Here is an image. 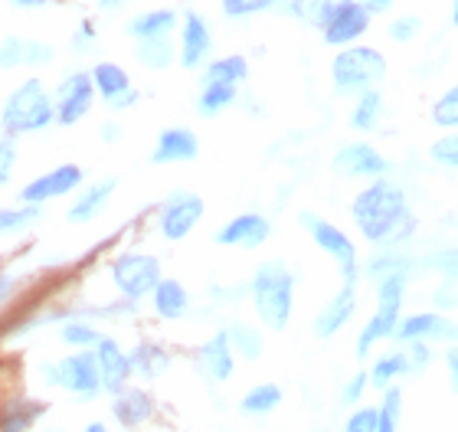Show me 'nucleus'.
<instances>
[{
    "label": "nucleus",
    "instance_id": "obj_1",
    "mask_svg": "<svg viewBox=\"0 0 458 432\" xmlns=\"http://www.w3.org/2000/svg\"><path fill=\"white\" fill-rule=\"evenodd\" d=\"M351 220L363 240L380 250H400L416 233L410 197L390 177H377L351 200Z\"/></svg>",
    "mask_w": 458,
    "mask_h": 432
},
{
    "label": "nucleus",
    "instance_id": "obj_2",
    "mask_svg": "<svg viewBox=\"0 0 458 432\" xmlns=\"http://www.w3.org/2000/svg\"><path fill=\"white\" fill-rule=\"evenodd\" d=\"M246 292L252 298V308H256L262 327L285 331L292 311H295V272L288 269L285 262L268 259L252 272Z\"/></svg>",
    "mask_w": 458,
    "mask_h": 432
},
{
    "label": "nucleus",
    "instance_id": "obj_3",
    "mask_svg": "<svg viewBox=\"0 0 458 432\" xmlns=\"http://www.w3.org/2000/svg\"><path fill=\"white\" fill-rule=\"evenodd\" d=\"M49 125H56V102L49 96V89L43 86V79L30 76L23 79L0 108V131L7 138L20 135H37L47 131Z\"/></svg>",
    "mask_w": 458,
    "mask_h": 432
},
{
    "label": "nucleus",
    "instance_id": "obj_4",
    "mask_svg": "<svg viewBox=\"0 0 458 432\" xmlns=\"http://www.w3.org/2000/svg\"><path fill=\"white\" fill-rule=\"evenodd\" d=\"M386 79V56L377 47H344L331 59V82L337 96H360Z\"/></svg>",
    "mask_w": 458,
    "mask_h": 432
},
{
    "label": "nucleus",
    "instance_id": "obj_5",
    "mask_svg": "<svg viewBox=\"0 0 458 432\" xmlns=\"http://www.w3.org/2000/svg\"><path fill=\"white\" fill-rule=\"evenodd\" d=\"M406 282H410V275H403V272L383 275L377 282V308H373V315L367 318V325L357 335V357L360 360L370 357V351L380 341L396 335V325L403 318V301H406Z\"/></svg>",
    "mask_w": 458,
    "mask_h": 432
},
{
    "label": "nucleus",
    "instance_id": "obj_6",
    "mask_svg": "<svg viewBox=\"0 0 458 432\" xmlns=\"http://www.w3.org/2000/svg\"><path fill=\"white\" fill-rule=\"evenodd\" d=\"M108 275H112V285H114V292L122 295V301L138 305V301L151 295L154 285L164 279V266L151 252L131 250V252H118V256L108 262Z\"/></svg>",
    "mask_w": 458,
    "mask_h": 432
},
{
    "label": "nucleus",
    "instance_id": "obj_7",
    "mask_svg": "<svg viewBox=\"0 0 458 432\" xmlns=\"http://www.w3.org/2000/svg\"><path fill=\"white\" fill-rule=\"evenodd\" d=\"M43 380L49 386H59V390L79 396V400H96L102 394L92 351H72V354L59 357L53 364H43Z\"/></svg>",
    "mask_w": 458,
    "mask_h": 432
},
{
    "label": "nucleus",
    "instance_id": "obj_8",
    "mask_svg": "<svg viewBox=\"0 0 458 432\" xmlns=\"http://www.w3.org/2000/svg\"><path fill=\"white\" fill-rule=\"evenodd\" d=\"M298 220H301V226H305L308 233H311V240H315L318 250L327 252V256L335 259L344 282H360V256H357V246H353V240L341 230V226L321 220V216H315V213H301Z\"/></svg>",
    "mask_w": 458,
    "mask_h": 432
},
{
    "label": "nucleus",
    "instance_id": "obj_9",
    "mask_svg": "<svg viewBox=\"0 0 458 432\" xmlns=\"http://www.w3.org/2000/svg\"><path fill=\"white\" fill-rule=\"evenodd\" d=\"M207 203L200 193L193 191H174L157 210V230L167 242H183L197 226H200Z\"/></svg>",
    "mask_w": 458,
    "mask_h": 432
},
{
    "label": "nucleus",
    "instance_id": "obj_10",
    "mask_svg": "<svg viewBox=\"0 0 458 432\" xmlns=\"http://www.w3.org/2000/svg\"><path fill=\"white\" fill-rule=\"evenodd\" d=\"M53 102H56V125L72 128V125H79L82 118H89V112L96 106V86H92V79H89L86 69L66 72L63 82L56 86Z\"/></svg>",
    "mask_w": 458,
    "mask_h": 432
},
{
    "label": "nucleus",
    "instance_id": "obj_11",
    "mask_svg": "<svg viewBox=\"0 0 458 432\" xmlns=\"http://www.w3.org/2000/svg\"><path fill=\"white\" fill-rule=\"evenodd\" d=\"M177 63L183 69H203L213 56V27L210 20L197 13V10H187L181 13V23H177Z\"/></svg>",
    "mask_w": 458,
    "mask_h": 432
},
{
    "label": "nucleus",
    "instance_id": "obj_12",
    "mask_svg": "<svg viewBox=\"0 0 458 432\" xmlns=\"http://www.w3.org/2000/svg\"><path fill=\"white\" fill-rule=\"evenodd\" d=\"M82 183H86V171L79 164H56L53 171L33 177L20 191V203H37V207H43V203L63 200L69 193H76Z\"/></svg>",
    "mask_w": 458,
    "mask_h": 432
},
{
    "label": "nucleus",
    "instance_id": "obj_13",
    "mask_svg": "<svg viewBox=\"0 0 458 432\" xmlns=\"http://www.w3.org/2000/svg\"><path fill=\"white\" fill-rule=\"evenodd\" d=\"M370 20H373V13L363 7L360 0H344L341 7L327 17L325 27H321V39L335 49L353 47V43H360V39L367 37Z\"/></svg>",
    "mask_w": 458,
    "mask_h": 432
},
{
    "label": "nucleus",
    "instance_id": "obj_14",
    "mask_svg": "<svg viewBox=\"0 0 458 432\" xmlns=\"http://www.w3.org/2000/svg\"><path fill=\"white\" fill-rule=\"evenodd\" d=\"M335 174L341 177H367V181H377V177H386L393 164L383 157L370 141H347L335 151V161H331Z\"/></svg>",
    "mask_w": 458,
    "mask_h": 432
},
{
    "label": "nucleus",
    "instance_id": "obj_15",
    "mask_svg": "<svg viewBox=\"0 0 458 432\" xmlns=\"http://www.w3.org/2000/svg\"><path fill=\"white\" fill-rule=\"evenodd\" d=\"M268 236H272V220H268L266 213L246 210L223 223L213 240L226 246V250H259V246L268 242Z\"/></svg>",
    "mask_w": 458,
    "mask_h": 432
},
{
    "label": "nucleus",
    "instance_id": "obj_16",
    "mask_svg": "<svg viewBox=\"0 0 458 432\" xmlns=\"http://www.w3.org/2000/svg\"><path fill=\"white\" fill-rule=\"evenodd\" d=\"M92 357H96V367H98V384L106 394H118L128 386L131 380V357L124 354V347L114 341V337H98V344L92 347Z\"/></svg>",
    "mask_w": 458,
    "mask_h": 432
},
{
    "label": "nucleus",
    "instance_id": "obj_17",
    "mask_svg": "<svg viewBox=\"0 0 458 432\" xmlns=\"http://www.w3.org/2000/svg\"><path fill=\"white\" fill-rule=\"evenodd\" d=\"M56 47L37 37H4L0 39V69H43L53 66Z\"/></svg>",
    "mask_w": 458,
    "mask_h": 432
},
{
    "label": "nucleus",
    "instance_id": "obj_18",
    "mask_svg": "<svg viewBox=\"0 0 458 432\" xmlns=\"http://www.w3.org/2000/svg\"><path fill=\"white\" fill-rule=\"evenodd\" d=\"M193 367H197V374L207 384H226L229 377H233V370H236V354L229 347L226 331H216L210 341H203L193 351Z\"/></svg>",
    "mask_w": 458,
    "mask_h": 432
},
{
    "label": "nucleus",
    "instance_id": "obj_19",
    "mask_svg": "<svg viewBox=\"0 0 458 432\" xmlns=\"http://www.w3.org/2000/svg\"><path fill=\"white\" fill-rule=\"evenodd\" d=\"M393 337L400 344H412V341H452L455 344V321L442 311H416V315L400 318Z\"/></svg>",
    "mask_w": 458,
    "mask_h": 432
},
{
    "label": "nucleus",
    "instance_id": "obj_20",
    "mask_svg": "<svg viewBox=\"0 0 458 432\" xmlns=\"http://www.w3.org/2000/svg\"><path fill=\"white\" fill-rule=\"evenodd\" d=\"M353 311H357V282H344L335 292V298L318 311L311 331H315V337H321V341L341 335L344 327L351 325Z\"/></svg>",
    "mask_w": 458,
    "mask_h": 432
},
{
    "label": "nucleus",
    "instance_id": "obj_21",
    "mask_svg": "<svg viewBox=\"0 0 458 432\" xmlns=\"http://www.w3.org/2000/svg\"><path fill=\"white\" fill-rule=\"evenodd\" d=\"M200 154V138L193 135L191 128L183 125H174V128H164L161 135H157V144H154L151 151V164H187L193 161Z\"/></svg>",
    "mask_w": 458,
    "mask_h": 432
},
{
    "label": "nucleus",
    "instance_id": "obj_22",
    "mask_svg": "<svg viewBox=\"0 0 458 432\" xmlns=\"http://www.w3.org/2000/svg\"><path fill=\"white\" fill-rule=\"evenodd\" d=\"M114 187H118V181H114V177L89 183V187L82 183V187L76 191V200H72V207L66 210V220L76 223V226H86V223H92L98 213L108 207V200L114 197Z\"/></svg>",
    "mask_w": 458,
    "mask_h": 432
},
{
    "label": "nucleus",
    "instance_id": "obj_23",
    "mask_svg": "<svg viewBox=\"0 0 458 432\" xmlns=\"http://www.w3.org/2000/svg\"><path fill=\"white\" fill-rule=\"evenodd\" d=\"M154 410H157L154 396L148 394V390H138V386H124V390H118V394H114V400H112V413H114V419L124 426V429H134V426L151 423Z\"/></svg>",
    "mask_w": 458,
    "mask_h": 432
},
{
    "label": "nucleus",
    "instance_id": "obj_24",
    "mask_svg": "<svg viewBox=\"0 0 458 432\" xmlns=\"http://www.w3.org/2000/svg\"><path fill=\"white\" fill-rule=\"evenodd\" d=\"M181 23V13L171 7H154V10H141V13H134L128 20V37L134 43H141V39H161V37H174V30Z\"/></svg>",
    "mask_w": 458,
    "mask_h": 432
},
{
    "label": "nucleus",
    "instance_id": "obj_25",
    "mask_svg": "<svg viewBox=\"0 0 458 432\" xmlns=\"http://www.w3.org/2000/svg\"><path fill=\"white\" fill-rule=\"evenodd\" d=\"M148 298H151L154 315L161 318V321H181L191 311V292H187V285L181 279H167L164 275Z\"/></svg>",
    "mask_w": 458,
    "mask_h": 432
},
{
    "label": "nucleus",
    "instance_id": "obj_26",
    "mask_svg": "<svg viewBox=\"0 0 458 432\" xmlns=\"http://www.w3.org/2000/svg\"><path fill=\"white\" fill-rule=\"evenodd\" d=\"M89 79H92V86H96V96H102L106 106H114L118 98L128 96L134 89L128 69L112 63V59H98L96 66L89 69Z\"/></svg>",
    "mask_w": 458,
    "mask_h": 432
},
{
    "label": "nucleus",
    "instance_id": "obj_27",
    "mask_svg": "<svg viewBox=\"0 0 458 432\" xmlns=\"http://www.w3.org/2000/svg\"><path fill=\"white\" fill-rule=\"evenodd\" d=\"M128 357H131V374H138L141 380H148V384L161 380V377L171 370V354H167V347L157 344V341H141Z\"/></svg>",
    "mask_w": 458,
    "mask_h": 432
},
{
    "label": "nucleus",
    "instance_id": "obj_28",
    "mask_svg": "<svg viewBox=\"0 0 458 432\" xmlns=\"http://www.w3.org/2000/svg\"><path fill=\"white\" fill-rule=\"evenodd\" d=\"M43 413H47V403H39L33 396H13L0 406V432H30Z\"/></svg>",
    "mask_w": 458,
    "mask_h": 432
},
{
    "label": "nucleus",
    "instance_id": "obj_29",
    "mask_svg": "<svg viewBox=\"0 0 458 432\" xmlns=\"http://www.w3.org/2000/svg\"><path fill=\"white\" fill-rule=\"evenodd\" d=\"M249 79V59L242 53H229V56L210 59L200 69V82H223V86H242Z\"/></svg>",
    "mask_w": 458,
    "mask_h": 432
},
{
    "label": "nucleus",
    "instance_id": "obj_30",
    "mask_svg": "<svg viewBox=\"0 0 458 432\" xmlns=\"http://www.w3.org/2000/svg\"><path fill=\"white\" fill-rule=\"evenodd\" d=\"M229 337V347H233V354L242 357V360H259L262 351H266V337L259 331L256 325H249V321H233L229 327H223Z\"/></svg>",
    "mask_w": 458,
    "mask_h": 432
},
{
    "label": "nucleus",
    "instance_id": "obj_31",
    "mask_svg": "<svg viewBox=\"0 0 458 432\" xmlns=\"http://www.w3.org/2000/svg\"><path fill=\"white\" fill-rule=\"evenodd\" d=\"M353 112H351V128L353 131H363V135H370L377 131L383 122V96L380 89H367L360 96H353Z\"/></svg>",
    "mask_w": 458,
    "mask_h": 432
},
{
    "label": "nucleus",
    "instance_id": "obj_32",
    "mask_svg": "<svg viewBox=\"0 0 458 432\" xmlns=\"http://www.w3.org/2000/svg\"><path fill=\"white\" fill-rule=\"evenodd\" d=\"M406 374H410L406 351H390V354L377 357V360H373V367L367 370L373 390H386V386H393L400 377H406Z\"/></svg>",
    "mask_w": 458,
    "mask_h": 432
},
{
    "label": "nucleus",
    "instance_id": "obj_33",
    "mask_svg": "<svg viewBox=\"0 0 458 432\" xmlns=\"http://www.w3.org/2000/svg\"><path fill=\"white\" fill-rule=\"evenodd\" d=\"M341 4L344 0H285V13L295 17L298 23H305V27L321 30Z\"/></svg>",
    "mask_w": 458,
    "mask_h": 432
},
{
    "label": "nucleus",
    "instance_id": "obj_34",
    "mask_svg": "<svg viewBox=\"0 0 458 432\" xmlns=\"http://www.w3.org/2000/svg\"><path fill=\"white\" fill-rule=\"evenodd\" d=\"M134 56H138V63H141L144 69L161 72V69H171L174 63H177V47H174V37L141 39L138 49H134Z\"/></svg>",
    "mask_w": 458,
    "mask_h": 432
},
{
    "label": "nucleus",
    "instance_id": "obj_35",
    "mask_svg": "<svg viewBox=\"0 0 458 432\" xmlns=\"http://www.w3.org/2000/svg\"><path fill=\"white\" fill-rule=\"evenodd\" d=\"M239 98V86H223V82H200V96H197V112L203 118L223 115L233 102Z\"/></svg>",
    "mask_w": 458,
    "mask_h": 432
},
{
    "label": "nucleus",
    "instance_id": "obj_36",
    "mask_svg": "<svg viewBox=\"0 0 458 432\" xmlns=\"http://www.w3.org/2000/svg\"><path fill=\"white\" fill-rule=\"evenodd\" d=\"M282 400H285V390L278 384H256L239 400V410L246 416H268L282 406Z\"/></svg>",
    "mask_w": 458,
    "mask_h": 432
},
{
    "label": "nucleus",
    "instance_id": "obj_37",
    "mask_svg": "<svg viewBox=\"0 0 458 432\" xmlns=\"http://www.w3.org/2000/svg\"><path fill=\"white\" fill-rule=\"evenodd\" d=\"M59 337H63V344L72 347V351H92V347L98 344L102 331H98L92 321H86V318H69V321L59 325Z\"/></svg>",
    "mask_w": 458,
    "mask_h": 432
},
{
    "label": "nucleus",
    "instance_id": "obj_38",
    "mask_svg": "<svg viewBox=\"0 0 458 432\" xmlns=\"http://www.w3.org/2000/svg\"><path fill=\"white\" fill-rule=\"evenodd\" d=\"M43 207L37 203H20V207H0V236H13V233L30 230L33 223H39Z\"/></svg>",
    "mask_w": 458,
    "mask_h": 432
},
{
    "label": "nucleus",
    "instance_id": "obj_39",
    "mask_svg": "<svg viewBox=\"0 0 458 432\" xmlns=\"http://www.w3.org/2000/svg\"><path fill=\"white\" fill-rule=\"evenodd\" d=\"M285 0H220L223 17L229 20H249L259 17V13H272V10H282Z\"/></svg>",
    "mask_w": 458,
    "mask_h": 432
},
{
    "label": "nucleus",
    "instance_id": "obj_40",
    "mask_svg": "<svg viewBox=\"0 0 458 432\" xmlns=\"http://www.w3.org/2000/svg\"><path fill=\"white\" fill-rule=\"evenodd\" d=\"M400 416H403V390L396 384L383 390L380 400V423L377 432H400Z\"/></svg>",
    "mask_w": 458,
    "mask_h": 432
},
{
    "label": "nucleus",
    "instance_id": "obj_41",
    "mask_svg": "<svg viewBox=\"0 0 458 432\" xmlns=\"http://www.w3.org/2000/svg\"><path fill=\"white\" fill-rule=\"evenodd\" d=\"M432 122L445 131H458V82L449 86L436 98V106H432Z\"/></svg>",
    "mask_w": 458,
    "mask_h": 432
},
{
    "label": "nucleus",
    "instance_id": "obj_42",
    "mask_svg": "<svg viewBox=\"0 0 458 432\" xmlns=\"http://www.w3.org/2000/svg\"><path fill=\"white\" fill-rule=\"evenodd\" d=\"M429 161L445 171H458V131H449L429 144Z\"/></svg>",
    "mask_w": 458,
    "mask_h": 432
},
{
    "label": "nucleus",
    "instance_id": "obj_43",
    "mask_svg": "<svg viewBox=\"0 0 458 432\" xmlns=\"http://www.w3.org/2000/svg\"><path fill=\"white\" fill-rule=\"evenodd\" d=\"M422 27H426V23H422V17H416V13H403V17L393 20L386 33H390L393 43H412V39L422 33Z\"/></svg>",
    "mask_w": 458,
    "mask_h": 432
},
{
    "label": "nucleus",
    "instance_id": "obj_44",
    "mask_svg": "<svg viewBox=\"0 0 458 432\" xmlns=\"http://www.w3.org/2000/svg\"><path fill=\"white\" fill-rule=\"evenodd\" d=\"M377 423H380V406H357L341 432H377Z\"/></svg>",
    "mask_w": 458,
    "mask_h": 432
},
{
    "label": "nucleus",
    "instance_id": "obj_45",
    "mask_svg": "<svg viewBox=\"0 0 458 432\" xmlns=\"http://www.w3.org/2000/svg\"><path fill=\"white\" fill-rule=\"evenodd\" d=\"M17 141L13 138H0V187H7L13 181V174H17Z\"/></svg>",
    "mask_w": 458,
    "mask_h": 432
},
{
    "label": "nucleus",
    "instance_id": "obj_46",
    "mask_svg": "<svg viewBox=\"0 0 458 432\" xmlns=\"http://www.w3.org/2000/svg\"><path fill=\"white\" fill-rule=\"evenodd\" d=\"M367 386H370V377H367V370H357V374L344 384L341 390V403L344 406H357L363 400V394H367Z\"/></svg>",
    "mask_w": 458,
    "mask_h": 432
},
{
    "label": "nucleus",
    "instance_id": "obj_47",
    "mask_svg": "<svg viewBox=\"0 0 458 432\" xmlns=\"http://www.w3.org/2000/svg\"><path fill=\"white\" fill-rule=\"evenodd\" d=\"M432 347L429 341H412V344H406V360H410V374H420V370H426V367L432 364Z\"/></svg>",
    "mask_w": 458,
    "mask_h": 432
},
{
    "label": "nucleus",
    "instance_id": "obj_48",
    "mask_svg": "<svg viewBox=\"0 0 458 432\" xmlns=\"http://www.w3.org/2000/svg\"><path fill=\"white\" fill-rule=\"evenodd\" d=\"M432 301L439 311H458V282L455 279H445L436 292H432Z\"/></svg>",
    "mask_w": 458,
    "mask_h": 432
},
{
    "label": "nucleus",
    "instance_id": "obj_49",
    "mask_svg": "<svg viewBox=\"0 0 458 432\" xmlns=\"http://www.w3.org/2000/svg\"><path fill=\"white\" fill-rule=\"evenodd\" d=\"M96 39H98L96 23H92V20H82V23H79V30L72 33V49H76V53H86V49L96 47Z\"/></svg>",
    "mask_w": 458,
    "mask_h": 432
},
{
    "label": "nucleus",
    "instance_id": "obj_50",
    "mask_svg": "<svg viewBox=\"0 0 458 432\" xmlns=\"http://www.w3.org/2000/svg\"><path fill=\"white\" fill-rule=\"evenodd\" d=\"M17 288H20V275H13V272H0V308L17 295Z\"/></svg>",
    "mask_w": 458,
    "mask_h": 432
},
{
    "label": "nucleus",
    "instance_id": "obj_51",
    "mask_svg": "<svg viewBox=\"0 0 458 432\" xmlns=\"http://www.w3.org/2000/svg\"><path fill=\"white\" fill-rule=\"evenodd\" d=\"M138 102H141V92H138V89H131L128 96H122L114 106H108V108H112V112H128V108H134Z\"/></svg>",
    "mask_w": 458,
    "mask_h": 432
},
{
    "label": "nucleus",
    "instance_id": "obj_52",
    "mask_svg": "<svg viewBox=\"0 0 458 432\" xmlns=\"http://www.w3.org/2000/svg\"><path fill=\"white\" fill-rule=\"evenodd\" d=\"M118 138H122V128H118V122H106V125H102V141L114 144Z\"/></svg>",
    "mask_w": 458,
    "mask_h": 432
},
{
    "label": "nucleus",
    "instance_id": "obj_53",
    "mask_svg": "<svg viewBox=\"0 0 458 432\" xmlns=\"http://www.w3.org/2000/svg\"><path fill=\"white\" fill-rule=\"evenodd\" d=\"M360 4L370 10V13H386V10H390L396 0H360Z\"/></svg>",
    "mask_w": 458,
    "mask_h": 432
},
{
    "label": "nucleus",
    "instance_id": "obj_54",
    "mask_svg": "<svg viewBox=\"0 0 458 432\" xmlns=\"http://www.w3.org/2000/svg\"><path fill=\"white\" fill-rule=\"evenodd\" d=\"M445 360H449L452 386H455V390H458V347H449V354H445Z\"/></svg>",
    "mask_w": 458,
    "mask_h": 432
},
{
    "label": "nucleus",
    "instance_id": "obj_55",
    "mask_svg": "<svg viewBox=\"0 0 458 432\" xmlns=\"http://www.w3.org/2000/svg\"><path fill=\"white\" fill-rule=\"evenodd\" d=\"M124 0H92V7L102 10V13H114V10H122Z\"/></svg>",
    "mask_w": 458,
    "mask_h": 432
},
{
    "label": "nucleus",
    "instance_id": "obj_56",
    "mask_svg": "<svg viewBox=\"0 0 458 432\" xmlns=\"http://www.w3.org/2000/svg\"><path fill=\"white\" fill-rule=\"evenodd\" d=\"M17 10H39V7H47L49 0H10Z\"/></svg>",
    "mask_w": 458,
    "mask_h": 432
},
{
    "label": "nucleus",
    "instance_id": "obj_57",
    "mask_svg": "<svg viewBox=\"0 0 458 432\" xmlns=\"http://www.w3.org/2000/svg\"><path fill=\"white\" fill-rule=\"evenodd\" d=\"M82 432H112V429H108L106 423H89V426H86V429H82Z\"/></svg>",
    "mask_w": 458,
    "mask_h": 432
},
{
    "label": "nucleus",
    "instance_id": "obj_58",
    "mask_svg": "<svg viewBox=\"0 0 458 432\" xmlns=\"http://www.w3.org/2000/svg\"><path fill=\"white\" fill-rule=\"evenodd\" d=\"M452 27H458V0H452Z\"/></svg>",
    "mask_w": 458,
    "mask_h": 432
},
{
    "label": "nucleus",
    "instance_id": "obj_59",
    "mask_svg": "<svg viewBox=\"0 0 458 432\" xmlns=\"http://www.w3.org/2000/svg\"><path fill=\"white\" fill-rule=\"evenodd\" d=\"M455 344H458V325H455Z\"/></svg>",
    "mask_w": 458,
    "mask_h": 432
},
{
    "label": "nucleus",
    "instance_id": "obj_60",
    "mask_svg": "<svg viewBox=\"0 0 458 432\" xmlns=\"http://www.w3.org/2000/svg\"><path fill=\"white\" fill-rule=\"evenodd\" d=\"M47 432H63V429H47Z\"/></svg>",
    "mask_w": 458,
    "mask_h": 432
}]
</instances>
